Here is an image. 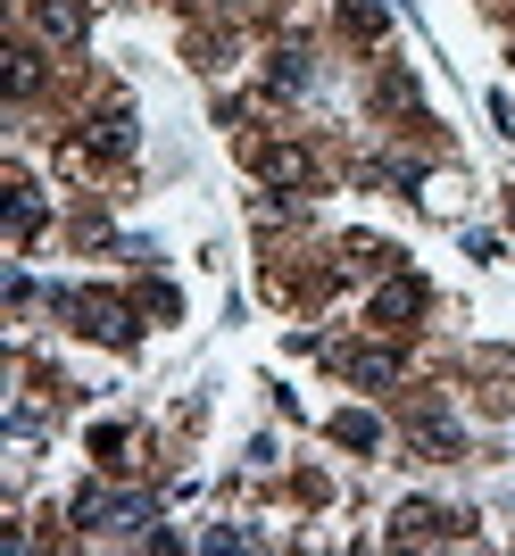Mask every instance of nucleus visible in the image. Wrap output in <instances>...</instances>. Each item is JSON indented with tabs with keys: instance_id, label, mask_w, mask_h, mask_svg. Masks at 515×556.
Instances as JSON below:
<instances>
[{
	"instance_id": "f257e3e1",
	"label": "nucleus",
	"mask_w": 515,
	"mask_h": 556,
	"mask_svg": "<svg viewBox=\"0 0 515 556\" xmlns=\"http://www.w3.org/2000/svg\"><path fill=\"white\" fill-rule=\"evenodd\" d=\"M332 441H341V448H375L382 424H375V416H332Z\"/></svg>"
},
{
	"instance_id": "f03ea898",
	"label": "nucleus",
	"mask_w": 515,
	"mask_h": 556,
	"mask_svg": "<svg viewBox=\"0 0 515 556\" xmlns=\"http://www.w3.org/2000/svg\"><path fill=\"white\" fill-rule=\"evenodd\" d=\"M258 166L282 175V184H307V150H258Z\"/></svg>"
}]
</instances>
